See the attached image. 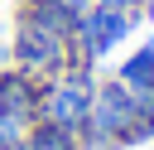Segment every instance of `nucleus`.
Here are the masks:
<instances>
[{
	"mask_svg": "<svg viewBox=\"0 0 154 150\" xmlns=\"http://www.w3.org/2000/svg\"><path fill=\"white\" fill-rule=\"evenodd\" d=\"M130 116H135V92L120 77H101L91 87V111L77 135L87 150H130Z\"/></svg>",
	"mask_w": 154,
	"mask_h": 150,
	"instance_id": "obj_1",
	"label": "nucleus"
},
{
	"mask_svg": "<svg viewBox=\"0 0 154 150\" xmlns=\"http://www.w3.org/2000/svg\"><path fill=\"white\" fill-rule=\"evenodd\" d=\"M91 68L87 63H72L67 73L58 77H43V97H38V121L48 126H63V131H82L87 111H91Z\"/></svg>",
	"mask_w": 154,
	"mask_h": 150,
	"instance_id": "obj_2",
	"label": "nucleus"
},
{
	"mask_svg": "<svg viewBox=\"0 0 154 150\" xmlns=\"http://www.w3.org/2000/svg\"><path fill=\"white\" fill-rule=\"evenodd\" d=\"M130 29H135V15H120V10L91 5V10H82V15H77L67 53H72V63H87V68H91V63H96V58H106L116 44H125V39H130Z\"/></svg>",
	"mask_w": 154,
	"mask_h": 150,
	"instance_id": "obj_3",
	"label": "nucleus"
},
{
	"mask_svg": "<svg viewBox=\"0 0 154 150\" xmlns=\"http://www.w3.org/2000/svg\"><path fill=\"white\" fill-rule=\"evenodd\" d=\"M10 63H14V68H24V73H34V77H58V73H67V68H72V53H67V44H58V39H48V34H38V29L14 24Z\"/></svg>",
	"mask_w": 154,
	"mask_h": 150,
	"instance_id": "obj_4",
	"label": "nucleus"
},
{
	"mask_svg": "<svg viewBox=\"0 0 154 150\" xmlns=\"http://www.w3.org/2000/svg\"><path fill=\"white\" fill-rule=\"evenodd\" d=\"M38 97H43V77H34L14 63H0V106L5 111H19V116L38 121Z\"/></svg>",
	"mask_w": 154,
	"mask_h": 150,
	"instance_id": "obj_5",
	"label": "nucleus"
},
{
	"mask_svg": "<svg viewBox=\"0 0 154 150\" xmlns=\"http://www.w3.org/2000/svg\"><path fill=\"white\" fill-rule=\"evenodd\" d=\"M19 24H29V29L58 39V44H72V24H77V15L63 10L58 0H19Z\"/></svg>",
	"mask_w": 154,
	"mask_h": 150,
	"instance_id": "obj_6",
	"label": "nucleus"
},
{
	"mask_svg": "<svg viewBox=\"0 0 154 150\" xmlns=\"http://www.w3.org/2000/svg\"><path fill=\"white\" fill-rule=\"evenodd\" d=\"M116 77H120L130 92H154V44H140L130 58H120Z\"/></svg>",
	"mask_w": 154,
	"mask_h": 150,
	"instance_id": "obj_7",
	"label": "nucleus"
},
{
	"mask_svg": "<svg viewBox=\"0 0 154 150\" xmlns=\"http://www.w3.org/2000/svg\"><path fill=\"white\" fill-rule=\"evenodd\" d=\"M24 145L29 150H87L77 131H63V126H48V121H34Z\"/></svg>",
	"mask_w": 154,
	"mask_h": 150,
	"instance_id": "obj_8",
	"label": "nucleus"
},
{
	"mask_svg": "<svg viewBox=\"0 0 154 150\" xmlns=\"http://www.w3.org/2000/svg\"><path fill=\"white\" fill-rule=\"evenodd\" d=\"M29 126H34V116H19V111H5V106H0V150L24 145V140H29Z\"/></svg>",
	"mask_w": 154,
	"mask_h": 150,
	"instance_id": "obj_9",
	"label": "nucleus"
},
{
	"mask_svg": "<svg viewBox=\"0 0 154 150\" xmlns=\"http://www.w3.org/2000/svg\"><path fill=\"white\" fill-rule=\"evenodd\" d=\"M96 5H106V10H120V15H135V19H140V5H144V0H96Z\"/></svg>",
	"mask_w": 154,
	"mask_h": 150,
	"instance_id": "obj_10",
	"label": "nucleus"
},
{
	"mask_svg": "<svg viewBox=\"0 0 154 150\" xmlns=\"http://www.w3.org/2000/svg\"><path fill=\"white\" fill-rule=\"evenodd\" d=\"M58 5H63V10H72V15H82V10H91L96 0H58Z\"/></svg>",
	"mask_w": 154,
	"mask_h": 150,
	"instance_id": "obj_11",
	"label": "nucleus"
},
{
	"mask_svg": "<svg viewBox=\"0 0 154 150\" xmlns=\"http://www.w3.org/2000/svg\"><path fill=\"white\" fill-rule=\"evenodd\" d=\"M140 19H154V0H144V5H140Z\"/></svg>",
	"mask_w": 154,
	"mask_h": 150,
	"instance_id": "obj_12",
	"label": "nucleus"
},
{
	"mask_svg": "<svg viewBox=\"0 0 154 150\" xmlns=\"http://www.w3.org/2000/svg\"><path fill=\"white\" fill-rule=\"evenodd\" d=\"M10 150H29V145H10Z\"/></svg>",
	"mask_w": 154,
	"mask_h": 150,
	"instance_id": "obj_13",
	"label": "nucleus"
}]
</instances>
